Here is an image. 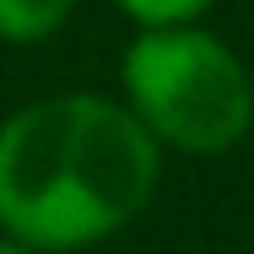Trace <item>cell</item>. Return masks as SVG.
Segmentation results:
<instances>
[{
  "mask_svg": "<svg viewBox=\"0 0 254 254\" xmlns=\"http://www.w3.org/2000/svg\"><path fill=\"white\" fill-rule=\"evenodd\" d=\"M157 173V141L125 103H27L0 125V227L22 249H87L146 211Z\"/></svg>",
  "mask_w": 254,
  "mask_h": 254,
  "instance_id": "1",
  "label": "cell"
},
{
  "mask_svg": "<svg viewBox=\"0 0 254 254\" xmlns=\"http://www.w3.org/2000/svg\"><path fill=\"white\" fill-rule=\"evenodd\" d=\"M125 108L157 146L190 157L233 152L254 125L244 60L205 27H146L125 49Z\"/></svg>",
  "mask_w": 254,
  "mask_h": 254,
  "instance_id": "2",
  "label": "cell"
},
{
  "mask_svg": "<svg viewBox=\"0 0 254 254\" xmlns=\"http://www.w3.org/2000/svg\"><path fill=\"white\" fill-rule=\"evenodd\" d=\"M76 0H0V38L11 44H44L65 27Z\"/></svg>",
  "mask_w": 254,
  "mask_h": 254,
  "instance_id": "3",
  "label": "cell"
},
{
  "mask_svg": "<svg viewBox=\"0 0 254 254\" xmlns=\"http://www.w3.org/2000/svg\"><path fill=\"white\" fill-rule=\"evenodd\" d=\"M114 5L141 27H195V16H205L216 0H114Z\"/></svg>",
  "mask_w": 254,
  "mask_h": 254,
  "instance_id": "4",
  "label": "cell"
},
{
  "mask_svg": "<svg viewBox=\"0 0 254 254\" xmlns=\"http://www.w3.org/2000/svg\"><path fill=\"white\" fill-rule=\"evenodd\" d=\"M0 254H33V249H22V244H11V238H5V244H0Z\"/></svg>",
  "mask_w": 254,
  "mask_h": 254,
  "instance_id": "5",
  "label": "cell"
}]
</instances>
